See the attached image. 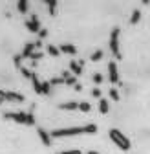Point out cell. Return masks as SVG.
Returning a JSON list of instances; mask_svg holds the SVG:
<instances>
[{"mask_svg":"<svg viewBox=\"0 0 150 154\" xmlns=\"http://www.w3.org/2000/svg\"><path fill=\"white\" fill-rule=\"evenodd\" d=\"M97 125L95 123H88L82 127H64V128H53L50 134L51 138H68V136H81V134H95Z\"/></svg>","mask_w":150,"mask_h":154,"instance_id":"obj_1","label":"cell"},{"mask_svg":"<svg viewBox=\"0 0 150 154\" xmlns=\"http://www.w3.org/2000/svg\"><path fill=\"white\" fill-rule=\"evenodd\" d=\"M4 119H11V121H15V123H18V125H28V127H33L35 121H37L33 110H28V112H24V110L4 112Z\"/></svg>","mask_w":150,"mask_h":154,"instance_id":"obj_2","label":"cell"},{"mask_svg":"<svg viewBox=\"0 0 150 154\" xmlns=\"http://www.w3.org/2000/svg\"><path fill=\"white\" fill-rule=\"evenodd\" d=\"M108 136H110L112 143H114L117 149H121V150H124V152L132 149V143H130L128 136H126L124 132H121L119 128H110V130H108Z\"/></svg>","mask_w":150,"mask_h":154,"instance_id":"obj_3","label":"cell"},{"mask_svg":"<svg viewBox=\"0 0 150 154\" xmlns=\"http://www.w3.org/2000/svg\"><path fill=\"white\" fill-rule=\"evenodd\" d=\"M121 29L119 28H114L110 31V51L114 55L116 61H121L123 55H121Z\"/></svg>","mask_w":150,"mask_h":154,"instance_id":"obj_4","label":"cell"},{"mask_svg":"<svg viewBox=\"0 0 150 154\" xmlns=\"http://www.w3.org/2000/svg\"><path fill=\"white\" fill-rule=\"evenodd\" d=\"M108 79H110L112 85H119V81H121L119 68H117V63L116 61H110L108 63Z\"/></svg>","mask_w":150,"mask_h":154,"instance_id":"obj_5","label":"cell"},{"mask_svg":"<svg viewBox=\"0 0 150 154\" xmlns=\"http://www.w3.org/2000/svg\"><path fill=\"white\" fill-rule=\"evenodd\" d=\"M26 28H28L31 33H37V35H39V31L42 29V28H40V20H39V17H37V15H31L29 20H26Z\"/></svg>","mask_w":150,"mask_h":154,"instance_id":"obj_6","label":"cell"},{"mask_svg":"<svg viewBox=\"0 0 150 154\" xmlns=\"http://www.w3.org/2000/svg\"><path fill=\"white\" fill-rule=\"evenodd\" d=\"M68 70L75 75V77H79V75H82V70H84V66H82V61H70L68 63Z\"/></svg>","mask_w":150,"mask_h":154,"instance_id":"obj_7","label":"cell"},{"mask_svg":"<svg viewBox=\"0 0 150 154\" xmlns=\"http://www.w3.org/2000/svg\"><path fill=\"white\" fill-rule=\"evenodd\" d=\"M4 99L6 101H11V103H24V95L18 94V92H6L4 90Z\"/></svg>","mask_w":150,"mask_h":154,"instance_id":"obj_8","label":"cell"},{"mask_svg":"<svg viewBox=\"0 0 150 154\" xmlns=\"http://www.w3.org/2000/svg\"><path fill=\"white\" fill-rule=\"evenodd\" d=\"M37 134H39V138H40V141H42V145L44 147H50L51 145V134L46 130V128H37Z\"/></svg>","mask_w":150,"mask_h":154,"instance_id":"obj_9","label":"cell"},{"mask_svg":"<svg viewBox=\"0 0 150 154\" xmlns=\"http://www.w3.org/2000/svg\"><path fill=\"white\" fill-rule=\"evenodd\" d=\"M35 42H26L24 44V50H22V53H20V57H22V59H29V57L35 53Z\"/></svg>","mask_w":150,"mask_h":154,"instance_id":"obj_10","label":"cell"},{"mask_svg":"<svg viewBox=\"0 0 150 154\" xmlns=\"http://www.w3.org/2000/svg\"><path fill=\"white\" fill-rule=\"evenodd\" d=\"M62 79H64V85H68V86H75V85H77V77H75L70 70L68 72H62Z\"/></svg>","mask_w":150,"mask_h":154,"instance_id":"obj_11","label":"cell"},{"mask_svg":"<svg viewBox=\"0 0 150 154\" xmlns=\"http://www.w3.org/2000/svg\"><path fill=\"white\" fill-rule=\"evenodd\" d=\"M31 85H33V90L37 92V94H40V95H44V88H42V81H39V77H33L31 79Z\"/></svg>","mask_w":150,"mask_h":154,"instance_id":"obj_12","label":"cell"},{"mask_svg":"<svg viewBox=\"0 0 150 154\" xmlns=\"http://www.w3.org/2000/svg\"><path fill=\"white\" fill-rule=\"evenodd\" d=\"M16 9H18V13L26 15L29 11V2H28V0H18V2H16Z\"/></svg>","mask_w":150,"mask_h":154,"instance_id":"obj_13","label":"cell"},{"mask_svg":"<svg viewBox=\"0 0 150 154\" xmlns=\"http://www.w3.org/2000/svg\"><path fill=\"white\" fill-rule=\"evenodd\" d=\"M59 108H61V110H68V112H70V110H77V108H79V103H75V101H66V103H61Z\"/></svg>","mask_w":150,"mask_h":154,"instance_id":"obj_14","label":"cell"},{"mask_svg":"<svg viewBox=\"0 0 150 154\" xmlns=\"http://www.w3.org/2000/svg\"><path fill=\"white\" fill-rule=\"evenodd\" d=\"M59 50H61V53H70V55H75V53H77V48H75L73 44H61Z\"/></svg>","mask_w":150,"mask_h":154,"instance_id":"obj_15","label":"cell"},{"mask_svg":"<svg viewBox=\"0 0 150 154\" xmlns=\"http://www.w3.org/2000/svg\"><path fill=\"white\" fill-rule=\"evenodd\" d=\"M46 6H48V11H50V15H51V17L57 15V6H59L57 0H46Z\"/></svg>","mask_w":150,"mask_h":154,"instance_id":"obj_16","label":"cell"},{"mask_svg":"<svg viewBox=\"0 0 150 154\" xmlns=\"http://www.w3.org/2000/svg\"><path fill=\"white\" fill-rule=\"evenodd\" d=\"M99 112L101 114H108L110 112V101L108 99H103V97L99 99Z\"/></svg>","mask_w":150,"mask_h":154,"instance_id":"obj_17","label":"cell"},{"mask_svg":"<svg viewBox=\"0 0 150 154\" xmlns=\"http://www.w3.org/2000/svg\"><path fill=\"white\" fill-rule=\"evenodd\" d=\"M46 51H48V55H51V57H59V55H61L59 46H53V44H48V46H46Z\"/></svg>","mask_w":150,"mask_h":154,"instance_id":"obj_18","label":"cell"},{"mask_svg":"<svg viewBox=\"0 0 150 154\" xmlns=\"http://www.w3.org/2000/svg\"><path fill=\"white\" fill-rule=\"evenodd\" d=\"M103 55H104V51H103V50H97V51H93V53L90 55V61H92V63H97V61L103 59Z\"/></svg>","mask_w":150,"mask_h":154,"instance_id":"obj_19","label":"cell"},{"mask_svg":"<svg viewBox=\"0 0 150 154\" xmlns=\"http://www.w3.org/2000/svg\"><path fill=\"white\" fill-rule=\"evenodd\" d=\"M108 95H110V99L116 101V103L121 99V95H119V90H117V88H110V90H108Z\"/></svg>","mask_w":150,"mask_h":154,"instance_id":"obj_20","label":"cell"},{"mask_svg":"<svg viewBox=\"0 0 150 154\" xmlns=\"http://www.w3.org/2000/svg\"><path fill=\"white\" fill-rule=\"evenodd\" d=\"M141 20V11L139 9H134L132 11V17H130V24H137Z\"/></svg>","mask_w":150,"mask_h":154,"instance_id":"obj_21","label":"cell"},{"mask_svg":"<svg viewBox=\"0 0 150 154\" xmlns=\"http://www.w3.org/2000/svg\"><path fill=\"white\" fill-rule=\"evenodd\" d=\"M20 72H22V75L26 77V79H29V81H31V79H33V77L37 75L35 72H31V70H29V68H26V66H22V68H20Z\"/></svg>","mask_w":150,"mask_h":154,"instance_id":"obj_22","label":"cell"},{"mask_svg":"<svg viewBox=\"0 0 150 154\" xmlns=\"http://www.w3.org/2000/svg\"><path fill=\"white\" fill-rule=\"evenodd\" d=\"M92 81H93V83H95V85L99 86V85L104 81V77H103V73H99V72H97V73H93V75H92Z\"/></svg>","mask_w":150,"mask_h":154,"instance_id":"obj_23","label":"cell"},{"mask_svg":"<svg viewBox=\"0 0 150 154\" xmlns=\"http://www.w3.org/2000/svg\"><path fill=\"white\" fill-rule=\"evenodd\" d=\"M79 110H81V112H90V110H92V105H90L88 101H81V103H79Z\"/></svg>","mask_w":150,"mask_h":154,"instance_id":"obj_24","label":"cell"},{"mask_svg":"<svg viewBox=\"0 0 150 154\" xmlns=\"http://www.w3.org/2000/svg\"><path fill=\"white\" fill-rule=\"evenodd\" d=\"M50 85L51 86H61V85H64V79L62 77H53V79H50Z\"/></svg>","mask_w":150,"mask_h":154,"instance_id":"obj_25","label":"cell"},{"mask_svg":"<svg viewBox=\"0 0 150 154\" xmlns=\"http://www.w3.org/2000/svg\"><path fill=\"white\" fill-rule=\"evenodd\" d=\"M42 88H44V95H50V94H51V85H50V81H42Z\"/></svg>","mask_w":150,"mask_h":154,"instance_id":"obj_26","label":"cell"},{"mask_svg":"<svg viewBox=\"0 0 150 154\" xmlns=\"http://www.w3.org/2000/svg\"><path fill=\"white\" fill-rule=\"evenodd\" d=\"M101 95H103V92H101V88L99 86H95L92 90V97H95V99H101Z\"/></svg>","mask_w":150,"mask_h":154,"instance_id":"obj_27","label":"cell"},{"mask_svg":"<svg viewBox=\"0 0 150 154\" xmlns=\"http://www.w3.org/2000/svg\"><path fill=\"white\" fill-rule=\"evenodd\" d=\"M20 61H22V57H20V55H15V59H13V63H15V66H16L18 70L22 68V63H20Z\"/></svg>","mask_w":150,"mask_h":154,"instance_id":"obj_28","label":"cell"},{"mask_svg":"<svg viewBox=\"0 0 150 154\" xmlns=\"http://www.w3.org/2000/svg\"><path fill=\"white\" fill-rule=\"evenodd\" d=\"M29 59H31V61H40V59H42V53H40V51H35Z\"/></svg>","mask_w":150,"mask_h":154,"instance_id":"obj_29","label":"cell"},{"mask_svg":"<svg viewBox=\"0 0 150 154\" xmlns=\"http://www.w3.org/2000/svg\"><path fill=\"white\" fill-rule=\"evenodd\" d=\"M59 154H82V150H77V149H71V150H62Z\"/></svg>","mask_w":150,"mask_h":154,"instance_id":"obj_30","label":"cell"},{"mask_svg":"<svg viewBox=\"0 0 150 154\" xmlns=\"http://www.w3.org/2000/svg\"><path fill=\"white\" fill-rule=\"evenodd\" d=\"M46 37H48V29H46V28H42V29L39 31V38L42 41V38H46Z\"/></svg>","mask_w":150,"mask_h":154,"instance_id":"obj_31","label":"cell"},{"mask_svg":"<svg viewBox=\"0 0 150 154\" xmlns=\"http://www.w3.org/2000/svg\"><path fill=\"white\" fill-rule=\"evenodd\" d=\"M35 48H37V50L42 48V41H40V38H37V41H35Z\"/></svg>","mask_w":150,"mask_h":154,"instance_id":"obj_32","label":"cell"},{"mask_svg":"<svg viewBox=\"0 0 150 154\" xmlns=\"http://www.w3.org/2000/svg\"><path fill=\"white\" fill-rule=\"evenodd\" d=\"M6 99H4V90H0V105H2Z\"/></svg>","mask_w":150,"mask_h":154,"instance_id":"obj_33","label":"cell"},{"mask_svg":"<svg viewBox=\"0 0 150 154\" xmlns=\"http://www.w3.org/2000/svg\"><path fill=\"white\" fill-rule=\"evenodd\" d=\"M73 88H75V90H77V92H81V90H82V86H81V85H79V83H77V85H75V86H73Z\"/></svg>","mask_w":150,"mask_h":154,"instance_id":"obj_34","label":"cell"},{"mask_svg":"<svg viewBox=\"0 0 150 154\" xmlns=\"http://www.w3.org/2000/svg\"><path fill=\"white\" fill-rule=\"evenodd\" d=\"M88 154H101V152H97V150H88Z\"/></svg>","mask_w":150,"mask_h":154,"instance_id":"obj_35","label":"cell"}]
</instances>
